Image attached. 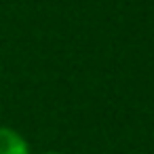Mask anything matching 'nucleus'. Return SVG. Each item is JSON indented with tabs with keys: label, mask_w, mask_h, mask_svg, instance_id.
<instances>
[{
	"label": "nucleus",
	"mask_w": 154,
	"mask_h": 154,
	"mask_svg": "<svg viewBox=\"0 0 154 154\" xmlns=\"http://www.w3.org/2000/svg\"><path fill=\"white\" fill-rule=\"evenodd\" d=\"M0 154H30V143L15 129L0 127Z\"/></svg>",
	"instance_id": "1"
},
{
	"label": "nucleus",
	"mask_w": 154,
	"mask_h": 154,
	"mask_svg": "<svg viewBox=\"0 0 154 154\" xmlns=\"http://www.w3.org/2000/svg\"><path fill=\"white\" fill-rule=\"evenodd\" d=\"M45 154H59V152H45Z\"/></svg>",
	"instance_id": "2"
}]
</instances>
